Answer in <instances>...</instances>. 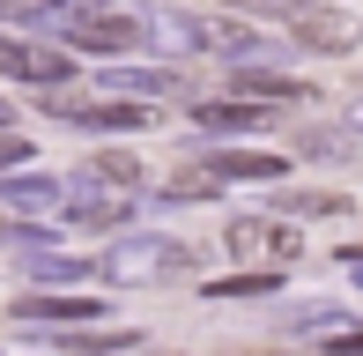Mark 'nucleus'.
I'll return each instance as SVG.
<instances>
[{"label": "nucleus", "instance_id": "nucleus-1", "mask_svg": "<svg viewBox=\"0 0 363 356\" xmlns=\"http://www.w3.org/2000/svg\"><path fill=\"white\" fill-rule=\"evenodd\" d=\"M201 274V245H186V238L171 230H111V245L96 252V282L111 289H148V282H193Z\"/></svg>", "mask_w": 363, "mask_h": 356}, {"label": "nucleus", "instance_id": "nucleus-2", "mask_svg": "<svg viewBox=\"0 0 363 356\" xmlns=\"http://www.w3.org/2000/svg\"><path fill=\"white\" fill-rule=\"evenodd\" d=\"M60 38H67V52H104V60L148 52V0H89V8H67L60 15Z\"/></svg>", "mask_w": 363, "mask_h": 356}, {"label": "nucleus", "instance_id": "nucleus-3", "mask_svg": "<svg viewBox=\"0 0 363 356\" xmlns=\"http://www.w3.org/2000/svg\"><path fill=\"white\" fill-rule=\"evenodd\" d=\"M45 111H52L60 126H74V134H148V126H156V104H148V96H119V89H96L89 104L45 89Z\"/></svg>", "mask_w": 363, "mask_h": 356}, {"label": "nucleus", "instance_id": "nucleus-4", "mask_svg": "<svg viewBox=\"0 0 363 356\" xmlns=\"http://www.w3.org/2000/svg\"><path fill=\"white\" fill-rule=\"evenodd\" d=\"M193 45H201V60H282V45L274 38H259V23L252 15H238V8H193Z\"/></svg>", "mask_w": 363, "mask_h": 356}, {"label": "nucleus", "instance_id": "nucleus-5", "mask_svg": "<svg viewBox=\"0 0 363 356\" xmlns=\"http://www.w3.org/2000/svg\"><path fill=\"white\" fill-rule=\"evenodd\" d=\"M289 52H311V60H349L363 52V23L334 0H304L289 15Z\"/></svg>", "mask_w": 363, "mask_h": 356}, {"label": "nucleus", "instance_id": "nucleus-6", "mask_svg": "<svg viewBox=\"0 0 363 356\" xmlns=\"http://www.w3.org/2000/svg\"><path fill=\"white\" fill-rule=\"evenodd\" d=\"M0 216H52V223H67V171H38V164L0 171Z\"/></svg>", "mask_w": 363, "mask_h": 356}, {"label": "nucleus", "instance_id": "nucleus-7", "mask_svg": "<svg viewBox=\"0 0 363 356\" xmlns=\"http://www.w3.org/2000/svg\"><path fill=\"white\" fill-rule=\"evenodd\" d=\"M201 134H230V141H252V134H267V126H282V104H259V96H238V89H223V96H201V104L186 111Z\"/></svg>", "mask_w": 363, "mask_h": 356}, {"label": "nucleus", "instance_id": "nucleus-8", "mask_svg": "<svg viewBox=\"0 0 363 356\" xmlns=\"http://www.w3.org/2000/svg\"><path fill=\"white\" fill-rule=\"evenodd\" d=\"M8 260H15L23 282H38V289H89V282H96V252H67L60 238L23 245V252H8Z\"/></svg>", "mask_w": 363, "mask_h": 356}, {"label": "nucleus", "instance_id": "nucleus-9", "mask_svg": "<svg viewBox=\"0 0 363 356\" xmlns=\"http://www.w3.org/2000/svg\"><path fill=\"white\" fill-rule=\"evenodd\" d=\"M96 89H119V96H148V104H178L186 96V67H171V60H111L104 74H96Z\"/></svg>", "mask_w": 363, "mask_h": 356}, {"label": "nucleus", "instance_id": "nucleus-10", "mask_svg": "<svg viewBox=\"0 0 363 356\" xmlns=\"http://www.w3.org/2000/svg\"><path fill=\"white\" fill-rule=\"evenodd\" d=\"M8 319L30 327V334H60V327H82V319H104V297H60V289H38V297H15Z\"/></svg>", "mask_w": 363, "mask_h": 356}, {"label": "nucleus", "instance_id": "nucleus-11", "mask_svg": "<svg viewBox=\"0 0 363 356\" xmlns=\"http://www.w3.org/2000/svg\"><path fill=\"white\" fill-rule=\"evenodd\" d=\"M230 89H238V96H259V104H282V111H296V104L319 96L304 74H282L274 60H230Z\"/></svg>", "mask_w": 363, "mask_h": 356}, {"label": "nucleus", "instance_id": "nucleus-12", "mask_svg": "<svg viewBox=\"0 0 363 356\" xmlns=\"http://www.w3.org/2000/svg\"><path fill=\"white\" fill-rule=\"evenodd\" d=\"M193 164H208L223 186H274V178H296V164L282 149H208V156H193Z\"/></svg>", "mask_w": 363, "mask_h": 356}, {"label": "nucleus", "instance_id": "nucleus-13", "mask_svg": "<svg viewBox=\"0 0 363 356\" xmlns=\"http://www.w3.org/2000/svg\"><path fill=\"white\" fill-rule=\"evenodd\" d=\"M274 289H282V267H259V260H238L223 274V282H201V297L208 304H252V297H274Z\"/></svg>", "mask_w": 363, "mask_h": 356}, {"label": "nucleus", "instance_id": "nucleus-14", "mask_svg": "<svg viewBox=\"0 0 363 356\" xmlns=\"http://www.w3.org/2000/svg\"><path fill=\"white\" fill-rule=\"evenodd\" d=\"M148 60H171V67L201 60V45H193V15H186V8H148Z\"/></svg>", "mask_w": 363, "mask_h": 356}, {"label": "nucleus", "instance_id": "nucleus-15", "mask_svg": "<svg viewBox=\"0 0 363 356\" xmlns=\"http://www.w3.org/2000/svg\"><path fill=\"white\" fill-rule=\"evenodd\" d=\"M349 304H334V297H311V304H282L274 312V334H296V342H326L334 327H349Z\"/></svg>", "mask_w": 363, "mask_h": 356}, {"label": "nucleus", "instance_id": "nucleus-16", "mask_svg": "<svg viewBox=\"0 0 363 356\" xmlns=\"http://www.w3.org/2000/svg\"><path fill=\"white\" fill-rule=\"evenodd\" d=\"M274 208L282 216H296V223H326V216H349V193H334V186H282L274 193Z\"/></svg>", "mask_w": 363, "mask_h": 356}, {"label": "nucleus", "instance_id": "nucleus-17", "mask_svg": "<svg viewBox=\"0 0 363 356\" xmlns=\"http://www.w3.org/2000/svg\"><path fill=\"white\" fill-rule=\"evenodd\" d=\"M23 82H30V89H74L67 38H60V45H30V52H23Z\"/></svg>", "mask_w": 363, "mask_h": 356}, {"label": "nucleus", "instance_id": "nucleus-18", "mask_svg": "<svg viewBox=\"0 0 363 356\" xmlns=\"http://www.w3.org/2000/svg\"><path fill=\"white\" fill-rule=\"evenodd\" d=\"M163 201H171V208H193V201H223V178L208 171V164H186V171H171Z\"/></svg>", "mask_w": 363, "mask_h": 356}, {"label": "nucleus", "instance_id": "nucleus-19", "mask_svg": "<svg viewBox=\"0 0 363 356\" xmlns=\"http://www.w3.org/2000/svg\"><path fill=\"white\" fill-rule=\"evenodd\" d=\"M223 252H230V267L238 260H267V216H230Z\"/></svg>", "mask_w": 363, "mask_h": 356}, {"label": "nucleus", "instance_id": "nucleus-20", "mask_svg": "<svg viewBox=\"0 0 363 356\" xmlns=\"http://www.w3.org/2000/svg\"><path fill=\"white\" fill-rule=\"evenodd\" d=\"M267 260L274 267H296V260H304V223L282 216V208H267Z\"/></svg>", "mask_w": 363, "mask_h": 356}, {"label": "nucleus", "instance_id": "nucleus-21", "mask_svg": "<svg viewBox=\"0 0 363 356\" xmlns=\"http://www.w3.org/2000/svg\"><path fill=\"white\" fill-rule=\"evenodd\" d=\"M89 171H104L111 186H134V193H141V178H148L134 149H96V156H89Z\"/></svg>", "mask_w": 363, "mask_h": 356}, {"label": "nucleus", "instance_id": "nucleus-22", "mask_svg": "<svg viewBox=\"0 0 363 356\" xmlns=\"http://www.w3.org/2000/svg\"><path fill=\"white\" fill-rule=\"evenodd\" d=\"M296 156H319V164H341V156H356V126H349V134H326V126H319V134H296Z\"/></svg>", "mask_w": 363, "mask_h": 356}, {"label": "nucleus", "instance_id": "nucleus-23", "mask_svg": "<svg viewBox=\"0 0 363 356\" xmlns=\"http://www.w3.org/2000/svg\"><path fill=\"white\" fill-rule=\"evenodd\" d=\"M223 8H238V15H252V23H289L304 0H223Z\"/></svg>", "mask_w": 363, "mask_h": 356}, {"label": "nucleus", "instance_id": "nucleus-24", "mask_svg": "<svg viewBox=\"0 0 363 356\" xmlns=\"http://www.w3.org/2000/svg\"><path fill=\"white\" fill-rule=\"evenodd\" d=\"M23 52H30V45L15 38L8 23H0V82H23Z\"/></svg>", "mask_w": 363, "mask_h": 356}, {"label": "nucleus", "instance_id": "nucleus-25", "mask_svg": "<svg viewBox=\"0 0 363 356\" xmlns=\"http://www.w3.org/2000/svg\"><path fill=\"white\" fill-rule=\"evenodd\" d=\"M349 126H356V134H363V89L349 96Z\"/></svg>", "mask_w": 363, "mask_h": 356}, {"label": "nucleus", "instance_id": "nucleus-26", "mask_svg": "<svg viewBox=\"0 0 363 356\" xmlns=\"http://www.w3.org/2000/svg\"><path fill=\"white\" fill-rule=\"evenodd\" d=\"M0 23H23V0H0Z\"/></svg>", "mask_w": 363, "mask_h": 356}, {"label": "nucleus", "instance_id": "nucleus-27", "mask_svg": "<svg viewBox=\"0 0 363 356\" xmlns=\"http://www.w3.org/2000/svg\"><path fill=\"white\" fill-rule=\"evenodd\" d=\"M0 126H15V104H8V96H0Z\"/></svg>", "mask_w": 363, "mask_h": 356}, {"label": "nucleus", "instance_id": "nucleus-28", "mask_svg": "<svg viewBox=\"0 0 363 356\" xmlns=\"http://www.w3.org/2000/svg\"><path fill=\"white\" fill-rule=\"evenodd\" d=\"M60 8H89V0H60Z\"/></svg>", "mask_w": 363, "mask_h": 356}]
</instances>
